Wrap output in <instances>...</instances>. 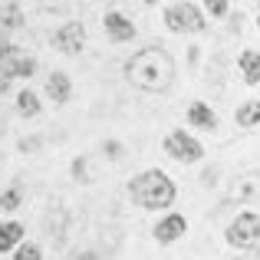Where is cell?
<instances>
[{
	"instance_id": "1",
	"label": "cell",
	"mask_w": 260,
	"mask_h": 260,
	"mask_svg": "<svg viewBox=\"0 0 260 260\" xmlns=\"http://www.w3.org/2000/svg\"><path fill=\"white\" fill-rule=\"evenodd\" d=\"M125 79L142 92H168L175 83V59L161 46H145L125 59Z\"/></svg>"
},
{
	"instance_id": "2",
	"label": "cell",
	"mask_w": 260,
	"mask_h": 260,
	"mask_svg": "<svg viewBox=\"0 0 260 260\" xmlns=\"http://www.w3.org/2000/svg\"><path fill=\"white\" fill-rule=\"evenodd\" d=\"M128 194H132V201L139 204V208H145V211H165V208L175 204L178 188L161 168H148V172L135 175L132 181H128Z\"/></svg>"
},
{
	"instance_id": "3",
	"label": "cell",
	"mask_w": 260,
	"mask_h": 260,
	"mask_svg": "<svg viewBox=\"0 0 260 260\" xmlns=\"http://www.w3.org/2000/svg\"><path fill=\"white\" fill-rule=\"evenodd\" d=\"M165 26L172 33H201L208 26V20L191 0H178V4L165 7Z\"/></svg>"
},
{
	"instance_id": "4",
	"label": "cell",
	"mask_w": 260,
	"mask_h": 260,
	"mask_svg": "<svg viewBox=\"0 0 260 260\" xmlns=\"http://www.w3.org/2000/svg\"><path fill=\"white\" fill-rule=\"evenodd\" d=\"M228 244L237 250H247V247H257L260 244V214L254 211H244V214H237L234 221L228 224Z\"/></svg>"
},
{
	"instance_id": "5",
	"label": "cell",
	"mask_w": 260,
	"mask_h": 260,
	"mask_svg": "<svg viewBox=\"0 0 260 260\" xmlns=\"http://www.w3.org/2000/svg\"><path fill=\"white\" fill-rule=\"evenodd\" d=\"M165 152H168V158L181 161V165H194V161L204 158V145L184 128H175V132L165 135Z\"/></svg>"
},
{
	"instance_id": "6",
	"label": "cell",
	"mask_w": 260,
	"mask_h": 260,
	"mask_svg": "<svg viewBox=\"0 0 260 260\" xmlns=\"http://www.w3.org/2000/svg\"><path fill=\"white\" fill-rule=\"evenodd\" d=\"M53 46H56L59 53H66V56H76V53H83V46H86V26L79 23V20L63 23L56 33H53Z\"/></svg>"
},
{
	"instance_id": "7",
	"label": "cell",
	"mask_w": 260,
	"mask_h": 260,
	"mask_svg": "<svg viewBox=\"0 0 260 260\" xmlns=\"http://www.w3.org/2000/svg\"><path fill=\"white\" fill-rule=\"evenodd\" d=\"M102 26H106V37L112 40V43H128V40H135V23L119 10H109L106 17H102Z\"/></svg>"
},
{
	"instance_id": "8",
	"label": "cell",
	"mask_w": 260,
	"mask_h": 260,
	"mask_svg": "<svg viewBox=\"0 0 260 260\" xmlns=\"http://www.w3.org/2000/svg\"><path fill=\"white\" fill-rule=\"evenodd\" d=\"M184 231H188V221H184V214H168V217H161L158 224H155V241L158 244H175V241H181L184 237Z\"/></svg>"
},
{
	"instance_id": "9",
	"label": "cell",
	"mask_w": 260,
	"mask_h": 260,
	"mask_svg": "<svg viewBox=\"0 0 260 260\" xmlns=\"http://www.w3.org/2000/svg\"><path fill=\"white\" fill-rule=\"evenodd\" d=\"M188 125H194L198 132H214L217 128V112L208 102H191L188 106Z\"/></svg>"
},
{
	"instance_id": "10",
	"label": "cell",
	"mask_w": 260,
	"mask_h": 260,
	"mask_svg": "<svg viewBox=\"0 0 260 260\" xmlns=\"http://www.w3.org/2000/svg\"><path fill=\"white\" fill-rule=\"evenodd\" d=\"M237 70H241V79L247 86H260V53L244 50L241 56H237Z\"/></svg>"
},
{
	"instance_id": "11",
	"label": "cell",
	"mask_w": 260,
	"mask_h": 260,
	"mask_svg": "<svg viewBox=\"0 0 260 260\" xmlns=\"http://www.w3.org/2000/svg\"><path fill=\"white\" fill-rule=\"evenodd\" d=\"M46 95H50L53 102H70L73 99V79L66 76V73H53L50 79H46Z\"/></svg>"
},
{
	"instance_id": "12",
	"label": "cell",
	"mask_w": 260,
	"mask_h": 260,
	"mask_svg": "<svg viewBox=\"0 0 260 260\" xmlns=\"http://www.w3.org/2000/svg\"><path fill=\"white\" fill-rule=\"evenodd\" d=\"M234 122H237L241 128H257V125H260V99H247L244 106H237Z\"/></svg>"
},
{
	"instance_id": "13",
	"label": "cell",
	"mask_w": 260,
	"mask_h": 260,
	"mask_svg": "<svg viewBox=\"0 0 260 260\" xmlns=\"http://www.w3.org/2000/svg\"><path fill=\"white\" fill-rule=\"evenodd\" d=\"M20 244H23V224H17V221L0 224V254L20 247Z\"/></svg>"
},
{
	"instance_id": "14",
	"label": "cell",
	"mask_w": 260,
	"mask_h": 260,
	"mask_svg": "<svg viewBox=\"0 0 260 260\" xmlns=\"http://www.w3.org/2000/svg\"><path fill=\"white\" fill-rule=\"evenodd\" d=\"M231 194H234V198H250V201H260V175L237 178L234 188H231Z\"/></svg>"
},
{
	"instance_id": "15",
	"label": "cell",
	"mask_w": 260,
	"mask_h": 260,
	"mask_svg": "<svg viewBox=\"0 0 260 260\" xmlns=\"http://www.w3.org/2000/svg\"><path fill=\"white\" fill-rule=\"evenodd\" d=\"M17 112L26 115V119H33V115H40V95L30 92V89H23V92L17 95Z\"/></svg>"
},
{
	"instance_id": "16",
	"label": "cell",
	"mask_w": 260,
	"mask_h": 260,
	"mask_svg": "<svg viewBox=\"0 0 260 260\" xmlns=\"http://www.w3.org/2000/svg\"><path fill=\"white\" fill-rule=\"evenodd\" d=\"M13 260H43V250H40L37 244L26 241V244H20V247H17V257H13Z\"/></svg>"
},
{
	"instance_id": "17",
	"label": "cell",
	"mask_w": 260,
	"mask_h": 260,
	"mask_svg": "<svg viewBox=\"0 0 260 260\" xmlns=\"http://www.w3.org/2000/svg\"><path fill=\"white\" fill-rule=\"evenodd\" d=\"M0 26H4V30H17L20 26V7H7V10L0 13Z\"/></svg>"
},
{
	"instance_id": "18",
	"label": "cell",
	"mask_w": 260,
	"mask_h": 260,
	"mask_svg": "<svg viewBox=\"0 0 260 260\" xmlns=\"http://www.w3.org/2000/svg\"><path fill=\"white\" fill-rule=\"evenodd\" d=\"M0 208H4V211L20 208V188H7L4 194H0Z\"/></svg>"
},
{
	"instance_id": "19",
	"label": "cell",
	"mask_w": 260,
	"mask_h": 260,
	"mask_svg": "<svg viewBox=\"0 0 260 260\" xmlns=\"http://www.w3.org/2000/svg\"><path fill=\"white\" fill-rule=\"evenodd\" d=\"M204 10H208L211 17H228L231 4H228V0H204Z\"/></svg>"
},
{
	"instance_id": "20",
	"label": "cell",
	"mask_w": 260,
	"mask_h": 260,
	"mask_svg": "<svg viewBox=\"0 0 260 260\" xmlns=\"http://www.w3.org/2000/svg\"><path fill=\"white\" fill-rule=\"evenodd\" d=\"M73 175H76V181H89V178H86V158L73 161Z\"/></svg>"
},
{
	"instance_id": "21",
	"label": "cell",
	"mask_w": 260,
	"mask_h": 260,
	"mask_svg": "<svg viewBox=\"0 0 260 260\" xmlns=\"http://www.w3.org/2000/svg\"><path fill=\"white\" fill-rule=\"evenodd\" d=\"M106 155L109 158H122V145L119 142H106Z\"/></svg>"
},
{
	"instance_id": "22",
	"label": "cell",
	"mask_w": 260,
	"mask_h": 260,
	"mask_svg": "<svg viewBox=\"0 0 260 260\" xmlns=\"http://www.w3.org/2000/svg\"><path fill=\"white\" fill-rule=\"evenodd\" d=\"M7 50H10V46H7V43H4V40H0V59H4V56H7Z\"/></svg>"
},
{
	"instance_id": "23",
	"label": "cell",
	"mask_w": 260,
	"mask_h": 260,
	"mask_svg": "<svg viewBox=\"0 0 260 260\" xmlns=\"http://www.w3.org/2000/svg\"><path fill=\"white\" fill-rule=\"evenodd\" d=\"M142 4H145V7H155V4H158V0H142Z\"/></svg>"
},
{
	"instance_id": "24",
	"label": "cell",
	"mask_w": 260,
	"mask_h": 260,
	"mask_svg": "<svg viewBox=\"0 0 260 260\" xmlns=\"http://www.w3.org/2000/svg\"><path fill=\"white\" fill-rule=\"evenodd\" d=\"M257 30H260V10H257Z\"/></svg>"
},
{
	"instance_id": "25",
	"label": "cell",
	"mask_w": 260,
	"mask_h": 260,
	"mask_svg": "<svg viewBox=\"0 0 260 260\" xmlns=\"http://www.w3.org/2000/svg\"><path fill=\"white\" fill-rule=\"evenodd\" d=\"M237 260H244V257H237Z\"/></svg>"
}]
</instances>
